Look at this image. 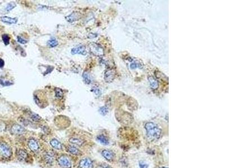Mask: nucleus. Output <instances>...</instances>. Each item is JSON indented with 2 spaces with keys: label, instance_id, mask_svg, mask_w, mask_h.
<instances>
[{
  "label": "nucleus",
  "instance_id": "nucleus-19",
  "mask_svg": "<svg viewBox=\"0 0 225 168\" xmlns=\"http://www.w3.org/2000/svg\"><path fill=\"white\" fill-rule=\"evenodd\" d=\"M82 77L83 79V81H85V83L86 84H90L91 83V81H92L91 77L89 74L87 72L85 71V72H83V75H82Z\"/></svg>",
  "mask_w": 225,
  "mask_h": 168
},
{
  "label": "nucleus",
  "instance_id": "nucleus-8",
  "mask_svg": "<svg viewBox=\"0 0 225 168\" xmlns=\"http://www.w3.org/2000/svg\"><path fill=\"white\" fill-rule=\"evenodd\" d=\"M79 167L80 168H93L94 164L91 159L86 158L81 160Z\"/></svg>",
  "mask_w": 225,
  "mask_h": 168
},
{
  "label": "nucleus",
  "instance_id": "nucleus-17",
  "mask_svg": "<svg viewBox=\"0 0 225 168\" xmlns=\"http://www.w3.org/2000/svg\"><path fill=\"white\" fill-rule=\"evenodd\" d=\"M69 141L72 144H76V145H78V146L82 145L84 142L83 140H82V139L78 138H75V137L70 138Z\"/></svg>",
  "mask_w": 225,
  "mask_h": 168
},
{
  "label": "nucleus",
  "instance_id": "nucleus-23",
  "mask_svg": "<svg viewBox=\"0 0 225 168\" xmlns=\"http://www.w3.org/2000/svg\"><path fill=\"white\" fill-rule=\"evenodd\" d=\"M16 5L15 4V3H14V2H10V3H9L7 5V6L6 7L5 10H6L7 12H9V11H11L12 10H13L14 8H15V7H16Z\"/></svg>",
  "mask_w": 225,
  "mask_h": 168
},
{
  "label": "nucleus",
  "instance_id": "nucleus-7",
  "mask_svg": "<svg viewBox=\"0 0 225 168\" xmlns=\"http://www.w3.org/2000/svg\"><path fill=\"white\" fill-rule=\"evenodd\" d=\"M11 132L15 134H23L25 132V128L21 125L14 124L11 128Z\"/></svg>",
  "mask_w": 225,
  "mask_h": 168
},
{
  "label": "nucleus",
  "instance_id": "nucleus-14",
  "mask_svg": "<svg viewBox=\"0 0 225 168\" xmlns=\"http://www.w3.org/2000/svg\"><path fill=\"white\" fill-rule=\"evenodd\" d=\"M50 144L52 146V147L56 150H62V144L56 139H52L50 141Z\"/></svg>",
  "mask_w": 225,
  "mask_h": 168
},
{
  "label": "nucleus",
  "instance_id": "nucleus-22",
  "mask_svg": "<svg viewBox=\"0 0 225 168\" xmlns=\"http://www.w3.org/2000/svg\"><path fill=\"white\" fill-rule=\"evenodd\" d=\"M2 40H3L5 45V46L9 45L10 43V38L9 36L7 34H5L2 35Z\"/></svg>",
  "mask_w": 225,
  "mask_h": 168
},
{
  "label": "nucleus",
  "instance_id": "nucleus-20",
  "mask_svg": "<svg viewBox=\"0 0 225 168\" xmlns=\"http://www.w3.org/2000/svg\"><path fill=\"white\" fill-rule=\"evenodd\" d=\"M55 97L59 99H63L64 96L63 90L58 87H56L55 89Z\"/></svg>",
  "mask_w": 225,
  "mask_h": 168
},
{
  "label": "nucleus",
  "instance_id": "nucleus-2",
  "mask_svg": "<svg viewBox=\"0 0 225 168\" xmlns=\"http://www.w3.org/2000/svg\"><path fill=\"white\" fill-rule=\"evenodd\" d=\"M89 49L90 52L95 56L101 57L104 54V50L102 47L99 44L92 42L89 44Z\"/></svg>",
  "mask_w": 225,
  "mask_h": 168
},
{
  "label": "nucleus",
  "instance_id": "nucleus-26",
  "mask_svg": "<svg viewBox=\"0 0 225 168\" xmlns=\"http://www.w3.org/2000/svg\"><path fill=\"white\" fill-rule=\"evenodd\" d=\"M0 84L3 86H8L13 85V83H11L10 81H4L0 79Z\"/></svg>",
  "mask_w": 225,
  "mask_h": 168
},
{
  "label": "nucleus",
  "instance_id": "nucleus-33",
  "mask_svg": "<svg viewBox=\"0 0 225 168\" xmlns=\"http://www.w3.org/2000/svg\"><path fill=\"white\" fill-rule=\"evenodd\" d=\"M165 168V167H162V168Z\"/></svg>",
  "mask_w": 225,
  "mask_h": 168
},
{
  "label": "nucleus",
  "instance_id": "nucleus-28",
  "mask_svg": "<svg viewBox=\"0 0 225 168\" xmlns=\"http://www.w3.org/2000/svg\"><path fill=\"white\" fill-rule=\"evenodd\" d=\"M91 91H93V92H94L96 95H98V96H100V95H101V92L100 89H98V88H97V87H94V88H92V90H91Z\"/></svg>",
  "mask_w": 225,
  "mask_h": 168
},
{
  "label": "nucleus",
  "instance_id": "nucleus-1",
  "mask_svg": "<svg viewBox=\"0 0 225 168\" xmlns=\"http://www.w3.org/2000/svg\"><path fill=\"white\" fill-rule=\"evenodd\" d=\"M145 128L146 130L148 136L152 139H158L161 135V130L152 122L146 123Z\"/></svg>",
  "mask_w": 225,
  "mask_h": 168
},
{
  "label": "nucleus",
  "instance_id": "nucleus-15",
  "mask_svg": "<svg viewBox=\"0 0 225 168\" xmlns=\"http://www.w3.org/2000/svg\"><path fill=\"white\" fill-rule=\"evenodd\" d=\"M18 157L19 160L22 161H24L28 158V153L24 150H19L18 151Z\"/></svg>",
  "mask_w": 225,
  "mask_h": 168
},
{
  "label": "nucleus",
  "instance_id": "nucleus-9",
  "mask_svg": "<svg viewBox=\"0 0 225 168\" xmlns=\"http://www.w3.org/2000/svg\"><path fill=\"white\" fill-rule=\"evenodd\" d=\"M71 53L72 54H82V55H86L87 52L86 47L84 46H80L79 47L73 48L72 50Z\"/></svg>",
  "mask_w": 225,
  "mask_h": 168
},
{
  "label": "nucleus",
  "instance_id": "nucleus-30",
  "mask_svg": "<svg viewBox=\"0 0 225 168\" xmlns=\"http://www.w3.org/2000/svg\"><path fill=\"white\" fill-rule=\"evenodd\" d=\"M139 166H140V168H148V167H149V165L145 163L143 161H140V162Z\"/></svg>",
  "mask_w": 225,
  "mask_h": 168
},
{
  "label": "nucleus",
  "instance_id": "nucleus-16",
  "mask_svg": "<svg viewBox=\"0 0 225 168\" xmlns=\"http://www.w3.org/2000/svg\"><path fill=\"white\" fill-rule=\"evenodd\" d=\"M148 80L150 82V86L153 90H155L159 86L158 82L154 77H153L152 76H150L149 77Z\"/></svg>",
  "mask_w": 225,
  "mask_h": 168
},
{
  "label": "nucleus",
  "instance_id": "nucleus-21",
  "mask_svg": "<svg viewBox=\"0 0 225 168\" xmlns=\"http://www.w3.org/2000/svg\"><path fill=\"white\" fill-rule=\"evenodd\" d=\"M47 45L50 48H54L58 45V42L55 38H51V39L47 42Z\"/></svg>",
  "mask_w": 225,
  "mask_h": 168
},
{
  "label": "nucleus",
  "instance_id": "nucleus-24",
  "mask_svg": "<svg viewBox=\"0 0 225 168\" xmlns=\"http://www.w3.org/2000/svg\"><path fill=\"white\" fill-rule=\"evenodd\" d=\"M30 118L32 120L35 122H39L41 120V117L36 113H32L30 115Z\"/></svg>",
  "mask_w": 225,
  "mask_h": 168
},
{
  "label": "nucleus",
  "instance_id": "nucleus-31",
  "mask_svg": "<svg viewBox=\"0 0 225 168\" xmlns=\"http://www.w3.org/2000/svg\"><path fill=\"white\" fill-rule=\"evenodd\" d=\"M5 65V62L2 59L0 58V68H2Z\"/></svg>",
  "mask_w": 225,
  "mask_h": 168
},
{
  "label": "nucleus",
  "instance_id": "nucleus-12",
  "mask_svg": "<svg viewBox=\"0 0 225 168\" xmlns=\"http://www.w3.org/2000/svg\"><path fill=\"white\" fill-rule=\"evenodd\" d=\"M102 155L108 161H112L114 157V154L112 151L108 150H103L102 151Z\"/></svg>",
  "mask_w": 225,
  "mask_h": 168
},
{
  "label": "nucleus",
  "instance_id": "nucleus-18",
  "mask_svg": "<svg viewBox=\"0 0 225 168\" xmlns=\"http://www.w3.org/2000/svg\"><path fill=\"white\" fill-rule=\"evenodd\" d=\"M98 140L100 142L101 144H104V145H107L109 144V140L106 137H105L104 135H100L97 137Z\"/></svg>",
  "mask_w": 225,
  "mask_h": 168
},
{
  "label": "nucleus",
  "instance_id": "nucleus-27",
  "mask_svg": "<svg viewBox=\"0 0 225 168\" xmlns=\"http://www.w3.org/2000/svg\"><path fill=\"white\" fill-rule=\"evenodd\" d=\"M140 65H140V63H138V62H134V63H132V64H131L130 67H131V69H136V68H138V67L141 68V67H140Z\"/></svg>",
  "mask_w": 225,
  "mask_h": 168
},
{
  "label": "nucleus",
  "instance_id": "nucleus-32",
  "mask_svg": "<svg viewBox=\"0 0 225 168\" xmlns=\"http://www.w3.org/2000/svg\"><path fill=\"white\" fill-rule=\"evenodd\" d=\"M103 168H112L111 167H110L109 165H104L103 166Z\"/></svg>",
  "mask_w": 225,
  "mask_h": 168
},
{
  "label": "nucleus",
  "instance_id": "nucleus-13",
  "mask_svg": "<svg viewBox=\"0 0 225 168\" xmlns=\"http://www.w3.org/2000/svg\"><path fill=\"white\" fill-rule=\"evenodd\" d=\"M66 151L70 154L74 155H79L82 154L81 152L77 147L72 146H68L66 147Z\"/></svg>",
  "mask_w": 225,
  "mask_h": 168
},
{
  "label": "nucleus",
  "instance_id": "nucleus-10",
  "mask_svg": "<svg viewBox=\"0 0 225 168\" xmlns=\"http://www.w3.org/2000/svg\"><path fill=\"white\" fill-rule=\"evenodd\" d=\"M28 146L30 150L33 152H37L39 148L37 142L33 138L29 140L28 142Z\"/></svg>",
  "mask_w": 225,
  "mask_h": 168
},
{
  "label": "nucleus",
  "instance_id": "nucleus-11",
  "mask_svg": "<svg viewBox=\"0 0 225 168\" xmlns=\"http://www.w3.org/2000/svg\"><path fill=\"white\" fill-rule=\"evenodd\" d=\"M1 20L5 23L8 24H16L18 22V19L16 18H12L7 16H2Z\"/></svg>",
  "mask_w": 225,
  "mask_h": 168
},
{
  "label": "nucleus",
  "instance_id": "nucleus-6",
  "mask_svg": "<svg viewBox=\"0 0 225 168\" xmlns=\"http://www.w3.org/2000/svg\"><path fill=\"white\" fill-rule=\"evenodd\" d=\"M82 17V15L80 12L78 11H75L72 12L69 15L65 17V19L67 22L69 23H73L76 21L79 20Z\"/></svg>",
  "mask_w": 225,
  "mask_h": 168
},
{
  "label": "nucleus",
  "instance_id": "nucleus-5",
  "mask_svg": "<svg viewBox=\"0 0 225 168\" xmlns=\"http://www.w3.org/2000/svg\"><path fill=\"white\" fill-rule=\"evenodd\" d=\"M115 76V71L114 69L107 70L104 74L105 81L108 83H110L114 80Z\"/></svg>",
  "mask_w": 225,
  "mask_h": 168
},
{
  "label": "nucleus",
  "instance_id": "nucleus-29",
  "mask_svg": "<svg viewBox=\"0 0 225 168\" xmlns=\"http://www.w3.org/2000/svg\"><path fill=\"white\" fill-rule=\"evenodd\" d=\"M17 39H18V42L20 43H21V44H26V43L28 42L27 40H26L25 39H24L22 38L21 36H18V37H17Z\"/></svg>",
  "mask_w": 225,
  "mask_h": 168
},
{
  "label": "nucleus",
  "instance_id": "nucleus-25",
  "mask_svg": "<svg viewBox=\"0 0 225 168\" xmlns=\"http://www.w3.org/2000/svg\"><path fill=\"white\" fill-rule=\"evenodd\" d=\"M99 113L102 116H105L108 113V109L106 107H102L99 109Z\"/></svg>",
  "mask_w": 225,
  "mask_h": 168
},
{
  "label": "nucleus",
  "instance_id": "nucleus-3",
  "mask_svg": "<svg viewBox=\"0 0 225 168\" xmlns=\"http://www.w3.org/2000/svg\"><path fill=\"white\" fill-rule=\"evenodd\" d=\"M11 147L5 142H0V155L5 158H9L12 155Z\"/></svg>",
  "mask_w": 225,
  "mask_h": 168
},
{
  "label": "nucleus",
  "instance_id": "nucleus-4",
  "mask_svg": "<svg viewBox=\"0 0 225 168\" xmlns=\"http://www.w3.org/2000/svg\"><path fill=\"white\" fill-rule=\"evenodd\" d=\"M58 163L60 166L64 168H70L72 167V163L66 156L62 155L60 156L58 158Z\"/></svg>",
  "mask_w": 225,
  "mask_h": 168
}]
</instances>
